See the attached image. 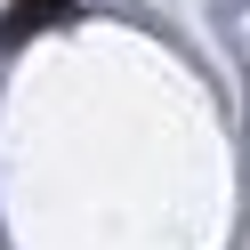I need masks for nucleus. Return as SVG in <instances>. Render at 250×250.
I'll list each match as a JSON object with an SVG mask.
<instances>
[{
	"label": "nucleus",
	"instance_id": "f257e3e1",
	"mask_svg": "<svg viewBox=\"0 0 250 250\" xmlns=\"http://www.w3.org/2000/svg\"><path fill=\"white\" fill-rule=\"evenodd\" d=\"M49 24H81V0H17V8L0 17V49H24V41L49 33Z\"/></svg>",
	"mask_w": 250,
	"mask_h": 250
}]
</instances>
